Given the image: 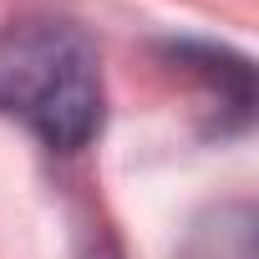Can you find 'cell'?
<instances>
[{
	"label": "cell",
	"instance_id": "1",
	"mask_svg": "<svg viewBox=\"0 0 259 259\" xmlns=\"http://www.w3.org/2000/svg\"><path fill=\"white\" fill-rule=\"evenodd\" d=\"M0 112L76 153L102 127V61L97 46L66 21H21L0 31Z\"/></svg>",
	"mask_w": 259,
	"mask_h": 259
},
{
	"label": "cell",
	"instance_id": "3",
	"mask_svg": "<svg viewBox=\"0 0 259 259\" xmlns=\"http://www.w3.org/2000/svg\"><path fill=\"white\" fill-rule=\"evenodd\" d=\"M92 259H112V254H107V249H97V254H92Z\"/></svg>",
	"mask_w": 259,
	"mask_h": 259
},
{
	"label": "cell",
	"instance_id": "2",
	"mask_svg": "<svg viewBox=\"0 0 259 259\" xmlns=\"http://www.w3.org/2000/svg\"><path fill=\"white\" fill-rule=\"evenodd\" d=\"M178 259H254V208L249 203H219V208H208L188 229Z\"/></svg>",
	"mask_w": 259,
	"mask_h": 259
}]
</instances>
